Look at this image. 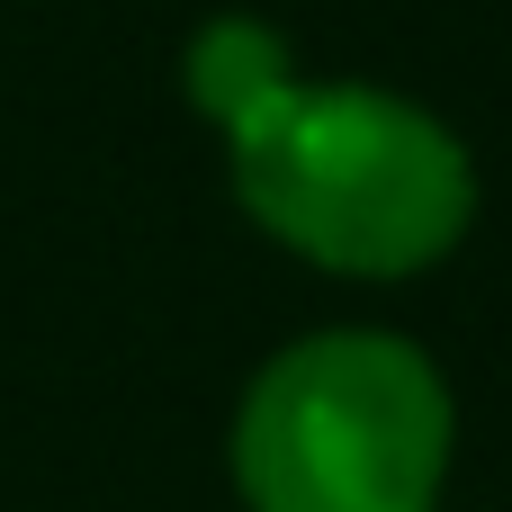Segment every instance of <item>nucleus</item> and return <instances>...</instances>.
<instances>
[{
  "mask_svg": "<svg viewBox=\"0 0 512 512\" xmlns=\"http://www.w3.org/2000/svg\"><path fill=\"white\" fill-rule=\"evenodd\" d=\"M234 207L324 279H423L477 234V153L468 135L387 81L306 72L225 144Z\"/></svg>",
  "mask_w": 512,
  "mask_h": 512,
  "instance_id": "1",
  "label": "nucleus"
},
{
  "mask_svg": "<svg viewBox=\"0 0 512 512\" xmlns=\"http://www.w3.org/2000/svg\"><path fill=\"white\" fill-rule=\"evenodd\" d=\"M459 396L396 324H315L279 342L225 423L243 512H441Z\"/></svg>",
  "mask_w": 512,
  "mask_h": 512,
  "instance_id": "2",
  "label": "nucleus"
},
{
  "mask_svg": "<svg viewBox=\"0 0 512 512\" xmlns=\"http://www.w3.org/2000/svg\"><path fill=\"white\" fill-rule=\"evenodd\" d=\"M306 81V63H297V45L270 27V18H252V9H216L189 45H180V90H189V108L216 126V144H234L270 99H288Z\"/></svg>",
  "mask_w": 512,
  "mask_h": 512,
  "instance_id": "3",
  "label": "nucleus"
}]
</instances>
